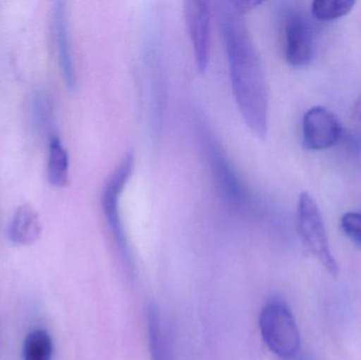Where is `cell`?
Instances as JSON below:
<instances>
[{
  "instance_id": "1",
  "label": "cell",
  "mask_w": 361,
  "mask_h": 360,
  "mask_svg": "<svg viewBox=\"0 0 361 360\" xmlns=\"http://www.w3.org/2000/svg\"><path fill=\"white\" fill-rule=\"evenodd\" d=\"M233 2L223 4L222 29L231 88L242 118L259 137L269 128V92L264 68L245 20Z\"/></svg>"
},
{
  "instance_id": "2",
  "label": "cell",
  "mask_w": 361,
  "mask_h": 360,
  "mask_svg": "<svg viewBox=\"0 0 361 360\" xmlns=\"http://www.w3.org/2000/svg\"><path fill=\"white\" fill-rule=\"evenodd\" d=\"M261 337L271 353L282 359H294L300 350L301 337L290 306L280 299L267 302L259 316Z\"/></svg>"
},
{
  "instance_id": "3",
  "label": "cell",
  "mask_w": 361,
  "mask_h": 360,
  "mask_svg": "<svg viewBox=\"0 0 361 360\" xmlns=\"http://www.w3.org/2000/svg\"><path fill=\"white\" fill-rule=\"evenodd\" d=\"M297 228L307 251L332 276H338L339 266L331 251L328 232L317 203L311 194L303 192L297 207Z\"/></svg>"
},
{
  "instance_id": "4",
  "label": "cell",
  "mask_w": 361,
  "mask_h": 360,
  "mask_svg": "<svg viewBox=\"0 0 361 360\" xmlns=\"http://www.w3.org/2000/svg\"><path fill=\"white\" fill-rule=\"evenodd\" d=\"M133 165L135 159L133 154H126L106 180L101 197L102 209L108 228L116 245L127 260H129L128 242L121 218L120 199L133 175Z\"/></svg>"
},
{
  "instance_id": "5",
  "label": "cell",
  "mask_w": 361,
  "mask_h": 360,
  "mask_svg": "<svg viewBox=\"0 0 361 360\" xmlns=\"http://www.w3.org/2000/svg\"><path fill=\"white\" fill-rule=\"evenodd\" d=\"M184 18L195 65L197 70L204 73L209 63L212 51V8L209 2H184Z\"/></svg>"
},
{
  "instance_id": "6",
  "label": "cell",
  "mask_w": 361,
  "mask_h": 360,
  "mask_svg": "<svg viewBox=\"0 0 361 360\" xmlns=\"http://www.w3.org/2000/svg\"><path fill=\"white\" fill-rule=\"evenodd\" d=\"M341 132L335 114L322 106L311 108L303 116L302 142L307 149H328L339 141Z\"/></svg>"
},
{
  "instance_id": "7",
  "label": "cell",
  "mask_w": 361,
  "mask_h": 360,
  "mask_svg": "<svg viewBox=\"0 0 361 360\" xmlns=\"http://www.w3.org/2000/svg\"><path fill=\"white\" fill-rule=\"evenodd\" d=\"M284 52L288 63L295 67H305L314 57V31L302 15H288L284 25Z\"/></svg>"
},
{
  "instance_id": "8",
  "label": "cell",
  "mask_w": 361,
  "mask_h": 360,
  "mask_svg": "<svg viewBox=\"0 0 361 360\" xmlns=\"http://www.w3.org/2000/svg\"><path fill=\"white\" fill-rule=\"evenodd\" d=\"M53 33L63 80L70 90H74L76 88V74L72 56L69 19L66 2L57 1L53 8Z\"/></svg>"
},
{
  "instance_id": "9",
  "label": "cell",
  "mask_w": 361,
  "mask_h": 360,
  "mask_svg": "<svg viewBox=\"0 0 361 360\" xmlns=\"http://www.w3.org/2000/svg\"><path fill=\"white\" fill-rule=\"evenodd\" d=\"M42 222L37 211L29 204H23L15 211L8 226V237L15 244H34L42 235Z\"/></svg>"
},
{
  "instance_id": "10",
  "label": "cell",
  "mask_w": 361,
  "mask_h": 360,
  "mask_svg": "<svg viewBox=\"0 0 361 360\" xmlns=\"http://www.w3.org/2000/svg\"><path fill=\"white\" fill-rule=\"evenodd\" d=\"M69 154L61 139L51 137L49 145L48 179L55 187H66L69 184Z\"/></svg>"
},
{
  "instance_id": "11",
  "label": "cell",
  "mask_w": 361,
  "mask_h": 360,
  "mask_svg": "<svg viewBox=\"0 0 361 360\" xmlns=\"http://www.w3.org/2000/svg\"><path fill=\"white\" fill-rule=\"evenodd\" d=\"M146 321L152 360H171L166 338L163 332L162 321L156 306L148 308Z\"/></svg>"
},
{
  "instance_id": "12",
  "label": "cell",
  "mask_w": 361,
  "mask_h": 360,
  "mask_svg": "<svg viewBox=\"0 0 361 360\" xmlns=\"http://www.w3.org/2000/svg\"><path fill=\"white\" fill-rule=\"evenodd\" d=\"M53 342L44 330H35L27 334L23 344V360H51Z\"/></svg>"
},
{
  "instance_id": "13",
  "label": "cell",
  "mask_w": 361,
  "mask_h": 360,
  "mask_svg": "<svg viewBox=\"0 0 361 360\" xmlns=\"http://www.w3.org/2000/svg\"><path fill=\"white\" fill-rule=\"evenodd\" d=\"M356 2L353 0H316L312 4L313 16L320 21H332L347 16Z\"/></svg>"
},
{
  "instance_id": "14",
  "label": "cell",
  "mask_w": 361,
  "mask_h": 360,
  "mask_svg": "<svg viewBox=\"0 0 361 360\" xmlns=\"http://www.w3.org/2000/svg\"><path fill=\"white\" fill-rule=\"evenodd\" d=\"M341 230L356 244L361 245V213L351 211L341 218Z\"/></svg>"
},
{
  "instance_id": "15",
  "label": "cell",
  "mask_w": 361,
  "mask_h": 360,
  "mask_svg": "<svg viewBox=\"0 0 361 360\" xmlns=\"http://www.w3.org/2000/svg\"><path fill=\"white\" fill-rule=\"evenodd\" d=\"M300 360H314V359H300Z\"/></svg>"
}]
</instances>
